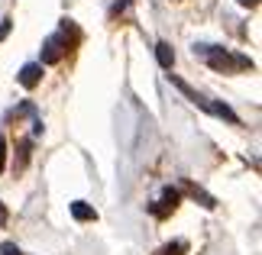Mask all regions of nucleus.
<instances>
[{"label":"nucleus","instance_id":"1","mask_svg":"<svg viewBox=\"0 0 262 255\" xmlns=\"http://www.w3.org/2000/svg\"><path fill=\"white\" fill-rule=\"evenodd\" d=\"M168 81H172V84H175V87L181 90V94H185V97L191 100V104H198V107H204V110H207V100H204V97H201V94H198V90H194V87H191V84H185V81H181L178 75H168Z\"/></svg>","mask_w":262,"mask_h":255},{"label":"nucleus","instance_id":"2","mask_svg":"<svg viewBox=\"0 0 262 255\" xmlns=\"http://www.w3.org/2000/svg\"><path fill=\"white\" fill-rule=\"evenodd\" d=\"M39 78H42V65H23V68H19V84H23V87H36L39 84Z\"/></svg>","mask_w":262,"mask_h":255},{"label":"nucleus","instance_id":"3","mask_svg":"<svg viewBox=\"0 0 262 255\" xmlns=\"http://www.w3.org/2000/svg\"><path fill=\"white\" fill-rule=\"evenodd\" d=\"M58 58H62V39H58V36H52V39H49V42H46L42 62H46V65H55Z\"/></svg>","mask_w":262,"mask_h":255},{"label":"nucleus","instance_id":"4","mask_svg":"<svg viewBox=\"0 0 262 255\" xmlns=\"http://www.w3.org/2000/svg\"><path fill=\"white\" fill-rule=\"evenodd\" d=\"M72 217H75V220H97V210L88 207L84 200H75V203H72Z\"/></svg>","mask_w":262,"mask_h":255},{"label":"nucleus","instance_id":"5","mask_svg":"<svg viewBox=\"0 0 262 255\" xmlns=\"http://www.w3.org/2000/svg\"><path fill=\"white\" fill-rule=\"evenodd\" d=\"M156 58H159V65H162V68H172V62H175L172 45H168V42H159L156 45Z\"/></svg>","mask_w":262,"mask_h":255},{"label":"nucleus","instance_id":"6","mask_svg":"<svg viewBox=\"0 0 262 255\" xmlns=\"http://www.w3.org/2000/svg\"><path fill=\"white\" fill-rule=\"evenodd\" d=\"M207 110H210V113H214V117L227 120V123H236V113H233V110H230L227 104H207Z\"/></svg>","mask_w":262,"mask_h":255},{"label":"nucleus","instance_id":"7","mask_svg":"<svg viewBox=\"0 0 262 255\" xmlns=\"http://www.w3.org/2000/svg\"><path fill=\"white\" fill-rule=\"evenodd\" d=\"M0 255H23V252H19L13 242H4V246H0Z\"/></svg>","mask_w":262,"mask_h":255},{"label":"nucleus","instance_id":"8","mask_svg":"<svg viewBox=\"0 0 262 255\" xmlns=\"http://www.w3.org/2000/svg\"><path fill=\"white\" fill-rule=\"evenodd\" d=\"M4 161H7V142L0 139V171H4Z\"/></svg>","mask_w":262,"mask_h":255},{"label":"nucleus","instance_id":"9","mask_svg":"<svg viewBox=\"0 0 262 255\" xmlns=\"http://www.w3.org/2000/svg\"><path fill=\"white\" fill-rule=\"evenodd\" d=\"M7 33H10V23H0V39H7Z\"/></svg>","mask_w":262,"mask_h":255},{"label":"nucleus","instance_id":"10","mask_svg":"<svg viewBox=\"0 0 262 255\" xmlns=\"http://www.w3.org/2000/svg\"><path fill=\"white\" fill-rule=\"evenodd\" d=\"M7 223V210H4V203H0V226Z\"/></svg>","mask_w":262,"mask_h":255},{"label":"nucleus","instance_id":"11","mask_svg":"<svg viewBox=\"0 0 262 255\" xmlns=\"http://www.w3.org/2000/svg\"><path fill=\"white\" fill-rule=\"evenodd\" d=\"M239 4H243V7H256L259 0H239Z\"/></svg>","mask_w":262,"mask_h":255}]
</instances>
